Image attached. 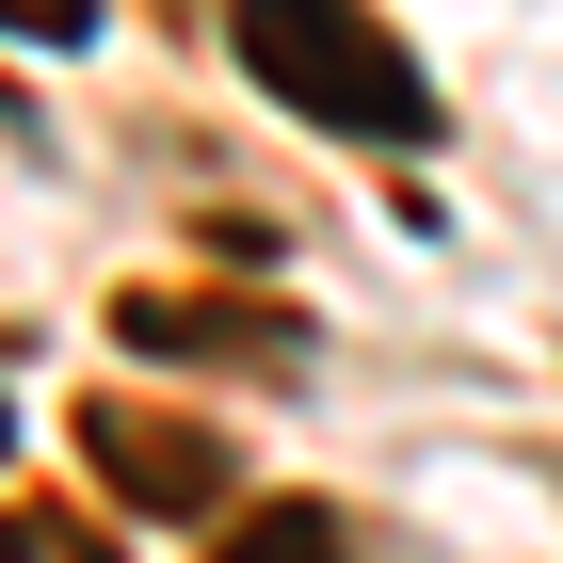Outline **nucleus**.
<instances>
[{
    "label": "nucleus",
    "mask_w": 563,
    "mask_h": 563,
    "mask_svg": "<svg viewBox=\"0 0 563 563\" xmlns=\"http://www.w3.org/2000/svg\"><path fill=\"white\" fill-rule=\"evenodd\" d=\"M225 563H354V531L322 516V499H258V516L225 531Z\"/></svg>",
    "instance_id": "4"
},
{
    "label": "nucleus",
    "mask_w": 563,
    "mask_h": 563,
    "mask_svg": "<svg viewBox=\"0 0 563 563\" xmlns=\"http://www.w3.org/2000/svg\"><path fill=\"white\" fill-rule=\"evenodd\" d=\"M0 33H33V48H97V0H0Z\"/></svg>",
    "instance_id": "5"
},
{
    "label": "nucleus",
    "mask_w": 563,
    "mask_h": 563,
    "mask_svg": "<svg viewBox=\"0 0 563 563\" xmlns=\"http://www.w3.org/2000/svg\"><path fill=\"white\" fill-rule=\"evenodd\" d=\"M0 563H33V548H16V516H0Z\"/></svg>",
    "instance_id": "6"
},
{
    "label": "nucleus",
    "mask_w": 563,
    "mask_h": 563,
    "mask_svg": "<svg viewBox=\"0 0 563 563\" xmlns=\"http://www.w3.org/2000/svg\"><path fill=\"white\" fill-rule=\"evenodd\" d=\"M81 467L113 483L130 516H210V499H242L225 434H210V419H177V402H130V387H97V402H81Z\"/></svg>",
    "instance_id": "2"
},
{
    "label": "nucleus",
    "mask_w": 563,
    "mask_h": 563,
    "mask_svg": "<svg viewBox=\"0 0 563 563\" xmlns=\"http://www.w3.org/2000/svg\"><path fill=\"white\" fill-rule=\"evenodd\" d=\"M113 339L130 354H306V322L290 306H242V290H113Z\"/></svg>",
    "instance_id": "3"
},
{
    "label": "nucleus",
    "mask_w": 563,
    "mask_h": 563,
    "mask_svg": "<svg viewBox=\"0 0 563 563\" xmlns=\"http://www.w3.org/2000/svg\"><path fill=\"white\" fill-rule=\"evenodd\" d=\"M225 48L258 65L274 113H306V130H339V145H434V81H419V48L371 0H242Z\"/></svg>",
    "instance_id": "1"
}]
</instances>
